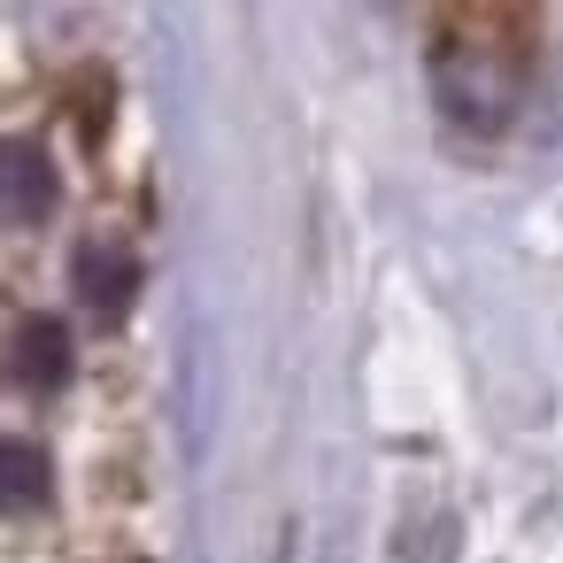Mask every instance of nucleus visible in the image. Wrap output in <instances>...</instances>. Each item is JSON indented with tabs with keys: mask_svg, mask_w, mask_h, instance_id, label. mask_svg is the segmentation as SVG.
I'll use <instances>...</instances> for the list:
<instances>
[{
	"mask_svg": "<svg viewBox=\"0 0 563 563\" xmlns=\"http://www.w3.org/2000/svg\"><path fill=\"white\" fill-rule=\"evenodd\" d=\"M540 0H432V101L463 132H501L525 101Z\"/></svg>",
	"mask_w": 563,
	"mask_h": 563,
	"instance_id": "obj_1",
	"label": "nucleus"
},
{
	"mask_svg": "<svg viewBox=\"0 0 563 563\" xmlns=\"http://www.w3.org/2000/svg\"><path fill=\"white\" fill-rule=\"evenodd\" d=\"M55 201H63V186H55L47 147L40 140H0V224L32 232V224L55 217Z\"/></svg>",
	"mask_w": 563,
	"mask_h": 563,
	"instance_id": "obj_2",
	"label": "nucleus"
},
{
	"mask_svg": "<svg viewBox=\"0 0 563 563\" xmlns=\"http://www.w3.org/2000/svg\"><path fill=\"white\" fill-rule=\"evenodd\" d=\"M132 294H140L132 247H124V240H86V247H78V301H86L101 324H117V317L132 309Z\"/></svg>",
	"mask_w": 563,
	"mask_h": 563,
	"instance_id": "obj_3",
	"label": "nucleus"
},
{
	"mask_svg": "<svg viewBox=\"0 0 563 563\" xmlns=\"http://www.w3.org/2000/svg\"><path fill=\"white\" fill-rule=\"evenodd\" d=\"M16 378L40 386V394L70 378V332H63L55 317H32V324L16 332Z\"/></svg>",
	"mask_w": 563,
	"mask_h": 563,
	"instance_id": "obj_4",
	"label": "nucleus"
},
{
	"mask_svg": "<svg viewBox=\"0 0 563 563\" xmlns=\"http://www.w3.org/2000/svg\"><path fill=\"white\" fill-rule=\"evenodd\" d=\"M47 501V455L32 440H0V517Z\"/></svg>",
	"mask_w": 563,
	"mask_h": 563,
	"instance_id": "obj_5",
	"label": "nucleus"
},
{
	"mask_svg": "<svg viewBox=\"0 0 563 563\" xmlns=\"http://www.w3.org/2000/svg\"><path fill=\"white\" fill-rule=\"evenodd\" d=\"M401 563H455V517H432L401 540Z\"/></svg>",
	"mask_w": 563,
	"mask_h": 563,
	"instance_id": "obj_6",
	"label": "nucleus"
}]
</instances>
